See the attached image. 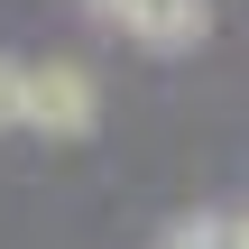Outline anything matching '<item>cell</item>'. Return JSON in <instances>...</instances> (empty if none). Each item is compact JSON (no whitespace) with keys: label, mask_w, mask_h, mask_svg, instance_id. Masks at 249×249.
Segmentation results:
<instances>
[{"label":"cell","mask_w":249,"mask_h":249,"mask_svg":"<svg viewBox=\"0 0 249 249\" xmlns=\"http://www.w3.org/2000/svg\"><path fill=\"white\" fill-rule=\"evenodd\" d=\"M92 120H102V83H92L74 55L28 65V129H46V139H83Z\"/></svg>","instance_id":"cell-1"},{"label":"cell","mask_w":249,"mask_h":249,"mask_svg":"<svg viewBox=\"0 0 249 249\" xmlns=\"http://www.w3.org/2000/svg\"><path fill=\"white\" fill-rule=\"evenodd\" d=\"M92 18L139 37V46H157V55H185V46L213 37V0H92Z\"/></svg>","instance_id":"cell-2"},{"label":"cell","mask_w":249,"mask_h":249,"mask_svg":"<svg viewBox=\"0 0 249 249\" xmlns=\"http://www.w3.org/2000/svg\"><path fill=\"white\" fill-rule=\"evenodd\" d=\"M18 120H28V65L0 55V129H18Z\"/></svg>","instance_id":"cell-3"},{"label":"cell","mask_w":249,"mask_h":249,"mask_svg":"<svg viewBox=\"0 0 249 249\" xmlns=\"http://www.w3.org/2000/svg\"><path fill=\"white\" fill-rule=\"evenodd\" d=\"M157 249H231V222H185V231H166Z\"/></svg>","instance_id":"cell-4"}]
</instances>
